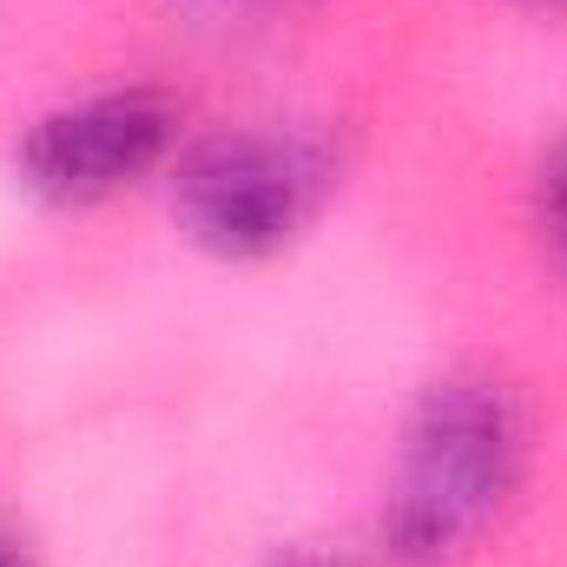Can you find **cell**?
Returning <instances> with one entry per match:
<instances>
[{
	"mask_svg": "<svg viewBox=\"0 0 567 567\" xmlns=\"http://www.w3.org/2000/svg\"><path fill=\"white\" fill-rule=\"evenodd\" d=\"M330 185V152L303 133H212L172 172V218L198 251L258 265L310 231Z\"/></svg>",
	"mask_w": 567,
	"mask_h": 567,
	"instance_id": "2",
	"label": "cell"
},
{
	"mask_svg": "<svg viewBox=\"0 0 567 567\" xmlns=\"http://www.w3.org/2000/svg\"><path fill=\"white\" fill-rule=\"evenodd\" d=\"M185 106L158 86H113L93 100H73L47 120L27 126V140L13 145V172L40 205L60 212H86L120 198L126 185H140L145 172H158L178 145Z\"/></svg>",
	"mask_w": 567,
	"mask_h": 567,
	"instance_id": "3",
	"label": "cell"
},
{
	"mask_svg": "<svg viewBox=\"0 0 567 567\" xmlns=\"http://www.w3.org/2000/svg\"><path fill=\"white\" fill-rule=\"evenodd\" d=\"M528 475V410L488 370H455L429 383L403 429L383 548L403 567H442L468 555L515 502Z\"/></svg>",
	"mask_w": 567,
	"mask_h": 567,
	"instance_id": "1",
	"label": "cell"
},
{
	"mask_svg": "<svg viewBox=\"0 0 567 567\" xmlns=\"http://www.w3.org/2000/svg\"><path fill=\"white\" fill-rule=\"evenodd\" d=\"M0 567H40V561H33V548H27L13 528H0Z\"/></svg>",
	"mask_w": 567,
	"mask_h": 567,
	"instance_id": "6",
	"label": "cell"
},
{
	"mask_svg": "<svg viewBox=\"0 0 567 567\" xmlns=\"http://www.w3.org/2000/svg\"><path fill=\"white\" fill-rule=\"evenodd\" d=\"M535 231H542L548 258L567 271V133L548 145V158L535 172Z\"/></svg>",
	"mask_w": 567,
	"mask_h": 567,
	"instance_id": "4",
	"label": "cell"
},
{
	"mask_svg": "<svg viewBox=\"0 0 567 567\" xmlns=\"http://www.w3.org/2000/svg\"><path fill=\"white\" fill-rule=\"evenodd\" d=\"M265 567H350L343 555H323V548H310V542H297V548H278Z\"/></svg>",
	"mask_w": 567,
	"mask_h": 567,
	"instance_id": "5",
	"label": "cell"
},
{
	"mask_svg": "<svg viewBox=\"0 0 567 567\" xmlns=\"http://www.w3.org/2000/svg\"><path fill=\"white\" fill-rule=\"evenodd\" d=\"M535 7H567V0H535Z\"/></svg>",
	"mask_w": 567,
	"mask_h": 567,
	"instance_id": "7",
	"label": "cell"
}]
</instances>
